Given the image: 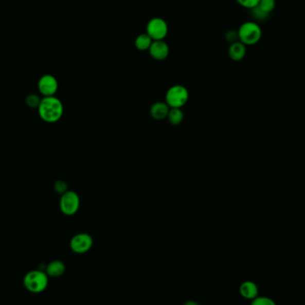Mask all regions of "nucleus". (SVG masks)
Masks as SVG:
<instances>
[{"label":"nucleus","mask_w":305,"mask_h":305,"mask_svg":"<svg viewBox=\"0 0 305 305\" xmlns=\"http://www.w3.org/2000/svg\"><path fill=\"white\" fill-rule=\"evenodd\" d=\"M64 104L58 97H44L38 107L40 117L46 122L54 123L59 121L64 115Z\"/></svg>","instance_id":"f257e3e1"},{"label":"nucleus","mask_w":305,"mask_h":305,"mask_svg":"<svg viewBox=\"0 0 305 305\" xmlns=\"http://www.w3.org/2000/svg\"><path fill=\"white\" fill-rule=\"evenodd\" d=\"M24 285L32 294H41L48 285V276L46 272L34 270L26 273L24 278Z\"/></svg>","instance_id":"f03ea898"},{"label":"nucleus","mask_w":305,"mask_h":305,"mask_svg":"<svg viewBox=\"0 0 305 305\" xmlns=\"http://www.w3.org/2000/svg\"><path fill=\"white\" fill-rule=\"evenodd\" d=\"M239 41L245 46H254L261 41L262 28L256 22H245L238 30Z\"/></svg>","instance_id":"7ed1b4c3"},{"label":"nucleus","mask_w":305,"mask_h":305,"mask_svg":"<svg viewBox=\"0 0 305 305\" xmlns=\"http://www.w3.org/2000/svg\"><path fill=\"white\" fill-rule=\"evenodd\" d=\"M189 93L188 88L182 85H174L166 92L165 103L170 108H182L188 103Z\"/></svg>","instance_id":"20e7f679"},{"label":"nucleus","mask_w":305,"mask_h":305,"mask_svg":"<svg viewBox=\"0 0 305 305\" xmlns=\"http://www.w3.org/2000/svg\"><path fill=\"white\" fill-rule=\"evenodd\" d=\"M81 205V199L79 194L74 191H66L61 195L59 206L60 210L66 216L75 214Z\"/></svg>","instance_id":"39448f33"},{"label":"nucleus","mask_w":305,"mask_h":305,"mask_svg":"<svg viewBox=\"0 0 305 305\" xmlns=\"http://www.w3.org/2000/svg\"><path fill=\"white\" fill-rule=\"evenodd\" d=\"M168 24L164 19L155 17L148 22L147 33L153 41H164L168 34Z\"/></svg>","instance_id":"423d86ee"},{"label":"nucleus","mask_w":305,"mask_h":305,"mask_svg":"<svg viewBox=\"0 0 305 305\" xmlns=\"http://www.w3.org/2000/svg\"><path fill=\"white\" fill-rule=\"evenodd\" d=\"M93 245V238L87 233H79L70 239V247L76 254H85Z\"/></svg>","instance_id":"0eeeda50"},{"label":"nucleus","mask_w":305,"mask_h":305,"mask_svg":"<svg viewBox=\"0 0 305 305\" xmlns=\"http://www.w3.org/2000/svg\"><path fill=\"white\" fill-rule=\"evenodd\" d=\"M39 91L44 97H53L58 91L57 78L51 74H45L38 82Z\"/></svg>","instance_id":"6e6552de"},{"label":"nucleus","mask_w":305,"mask_h":305,"mask_svg":"<svg viewBox=\"0 0 305 305\" xmlns=\"http://www.w3.org/2000/svg\"><path fill=\"white\" fill-rule=\"evenodd\" d=\"M148 50H149V54L154 59L163 61L166 59L169 56L170 47L165 41H154Z\"/></svg>","instance_id":"1a4fd4ad"},{"label":"nucleus","mask_w":305,"mask_h":305,"mask_svg":"<svg viewBox=\"0 0 305 305\" xmlns=\"http://www.w3.org/2000/svg\"><path fill=\"white\" fill-rule=\"evenodd\" d=\"M228 54L231 60L236 62L243 60L246 55V46L240 41L231 43L228 47Z\"/></svg>","instance_id":"9d476101"},{"label":"nucleus","mask_w":305,"mask_h":305,"mask_svg":"<svg viewBox=\"0 0 305 305\" xmlns=\"http://www.w3.org/2000/svg\"><path fill=\"white\" fill-rule=\"evenodd\" d=\"M170 109L171 108L165 102H156L150 108V114L154 120L162 121L167 118Z\"/></svg>","instance_id":"9b49d317"},{"label":"nucleus","mask_w":305,"mask_h":305,"mask_svg":"<svg viewBox=\"0 0 305 305\" xmlns=\"http://www.w3.org/2000/svg\"><path fill=\"white\" fill-rule=\"evenodd\" d=\"M240 295L247 300H254L258 296V286L255 282L245 281L239 288Z\"/></svg>","instance_id":"f8f14e48"},{"label":"nucleus","mask_w":305,"mask_h":305,"mask_svg":"<svg viewBox=\"0 0 305 305\" xmlns=\"http://www.w3.org/2000/svg\"><path fill=\"white\" fill-rule=\"evenodd\" d=\"M65 272V265L59 260H56L49 262L46 268V273L48 277L58 278L64 274Z\"/></svg>","instance_id":"ddd939ff"},{"label":"nucleus","mask_w":305,"mask_h":305,"mask_svg":"<svg viewBox=\"0 0 305 305\" xmlns=\"http://www.w3.org/2000/svg\"><path fill=\"white\" fill-rule=\"evenodd\" d=\"M153 41H154L148 33H142L136 38L135 47L139 51L148 50L149 47H151Z\"/></svg>","instance_id":"4468645a"},{"label":"nucleus","mask_w":305,"mask_h":305,"mask_svg":"<svg viewBox=\"0 0 305 305\" xmlns=\"http://www.w3.org/2000/svg\"><path fill=\"white\" fill-rule=\"evenodd\" d=\"M168 120L170 123L172 125L181 124L184 119V113L181 110V108H171L169 114H168Z\"/></svg>","instance_id":"2eb2a0df"},{"label":"nucleus","mask_w":305,"mask_h":305,"mask_svg":"<svg viewBox=\"0 0 305 305\" xmlns=\"http://www.w3.org/2000/svg\"><path fill=\"white\" fill-rule=\"evenodd\" d=\"M257 7L266 14H270L276 7V0H260Z\"/></svg>","instance_id":"dca6fc26"},{"label":"nucleus","mask_w":305,"mask_h":305,"mask_svg":"<svg viewBox=\"0 0 305 305\" xmlns=\"http://www.w3.org/2000/svg\"><path fill=\"white\" fill-rule=\"evenodd\" d=\"M251 305H277L276 302L267 296H257L256 298L252 300Z\"/></svg>","instance_id":"f3484780"},{"label":"nucleus","mask_w":305,"mask_h":305,"mask_svg":"<svg viewBox=\"0 0 305 305\" xmlns=\"http://www.w3.org/2000/svg\"><path fill=\"white\" fill-rule=\"evenodd\" d=\"M41 98L36 94H30L26 97V104L30 108L39 107V105L41 104Z\"/></svg>","instance_id":"a211bd4d"},{"label":"nucleus","mask_w":305,"mask_h":305,"mask_svg":"<svg viewBox=\"0 0 305 305\" xmlns=\"http://www.w3.org/2000/svg\"><path fill=\"white\" fill-rule=\"evenodd\" d=\"M252 16L257 21H264L268 18L270 14H266L263 11L261 10L258 7H255V8L251 9Z\"/></svg>","instance_id":"6ab92c4d"},{"label":"nucleus","mask_w":305,"mask_h":305,"mask_svg":"<svg viewBox=\"0 0 305 305\" xmlns=\"http://www.w3.org/2000/svg\"><path fill=\"white\" fill-rule=\"evenodd\" d=\"M239 6L245 7L246 9L251 10L253 8L258 6L260 0H236Z\"/></svg>","instance_id":"aec40b11"},{"label":"nucleus","mask_w":305,"mask_h":305,"mask_svg":"<svg viewBox=\"0 0 305 305\" xmlns=\"http://www.w3.org/2000/svg\"><path fill=\"white\" fill-rule=\"evenodd\" d=\"M225 39L230 44L239 41L238 30H228V32L225 34Z\"/></svg>","instance_id":"412c9836"},{"label":"nucleus","mask_w":305,"mask_h":305,"mask_svg":"<svg viewBox=\"0 0 305 305\" xmlns=\"http://www.w3.org/2000/svg\"><path fill=\"white\" fill-rule=\"evenodd\" d=\"M68 186L64 181H57L55 183V189L57 193L59 194H64L65 192L68 191L67 190Z\"/></svg>","instance_id":"4be33fe9"},{"label":"nucleus","mask_w":305,"mask_h":305,"mask_svg":"<svg viewBox=\"0 0 305 305\" xmlns=\"http://www.w3.org/2000/svg\"><path fill=\"white\" fill-rule=\"evenodd\" d=\"M185 305H199L198 304V302H194V301H188V302H186Z\"/></svg>","instance_id":"5701e85b"}]
</instances>
